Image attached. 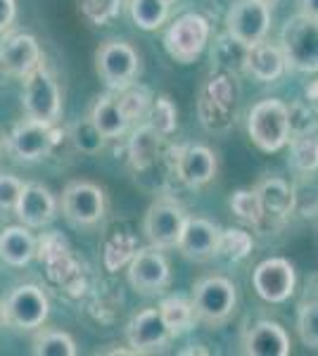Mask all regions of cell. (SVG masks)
<instances>
[{
  "mask_svg": "<svg viewBox=\"0 0 318 356\" xmlns=\"http://www.w3.org/2000/svg\"><path fill=\"white\" fill-rule=\"evenodd\" d=\"M238 114V83L235 74L214 72L198 93V117L209 134H223L235 124Z\"/></svg>",
  "mask_w": 318,
  "mask_h": 356,
  "instance_id": "6da1fadb",
  "label": "cell"
},
{
  "mask_svg": "<svg viewBox=\"0 0 318 356\" xmlns=\"http://www.w3.org/2000/svg\"><path fill=\"white\" fill-rule=\"evenodd\" d=\"M22 110L26 119L40 124H57L62 117V90L45 62L22 79Z\"/></svg>",
  "mask_w": 318,
  "mask_h": 356,
  "instance_id": "7a4b0ae2",
  "label": "cell"
},
{
  "mask_svg": "<svg viewBox=\"0 0 318 356\" xmlns=\"http://www.w3.org/2000/svg\"><path fill=\"white\" fill-rule=\"evenodd\" d=\"M280 53L285 67L302 74L318 72V19L304 13L290 17L280 31Z\"/></svg>",
  "mask_w": 318,
  "mask_h": 356,
  "instance_id": "3957f363",
  "label": "cell"
},
{
  "mask_svg": "<svg viewBox=\"0 0 318 356\" xmlns=\"http://www.w3.org/2000/svg\"><path fill=\"white\" fill-rule=\"evenodd\" d=\"M247 134L262 152H280L290 140L287 105L278 97H266L247 114Z\"/></svg>",
  "mask_w": 318,
  "mask_h": 356,
  "instance_id": "277c9868",
  "label": "cell"
},
{
  "mask_svg": "<svg viewBox=\"0 0 318 356\" xmlns=\"http://www.w3.org/2000/svg\"><path fill=\"white\" fill-rule=\"evenodd\" d=\"M190 302H193L195 318L216 328L235 314L238 288L233 280L223 278V275H207L195 283Z\"/></svg>",
  "mask_w": 318,
  "mask_h": 356,
  "instance_id": "5b68a950",
  "label": "cell"
},
{
  "mask_svg": "<svg viewBox=\"0 0 318 356\" xmlns=\"http://www.w3.org/2000/svg\"><path fill=\"white\" fill-rule=\"evenodd\" d=\"M95 72L107 90L119 93L136 83L141 74V55L129 41L109 38L95 50Z\"/></svg>",
  "mask_w": 318,
  "mask_h": 356,
  "instance_id": "8992f818",
  "label": "cell"
},
{
  "mask_svg": "<svg viewBox=\"0 0 318 356\" xmlns=\"http://www.w3.org/2000/svg\"><path fill=\"white\" fill-rule=\"evenodd\" d=\"M62 131L57 124H40L33 119H22L13 126V131L5 138V150L19 164H33L50 157L57 147Z\"/></svg>",
  "mask_w": 318,
  "mask_h": 356,
  "instance_id": "52a82bcc",
  "label": "cell"
},
{
  "mask_svg": "<svg viewBox=\"0 0 318 356\" xmlns=\"http://www.w3.org/2000/svg\"><path fill=\"white\" fill-rule=\"evenodd\" d=\"M0 309H3V325L15 330H38L48 321L50 300L40 285L22 283L8 292Z\"/></svg>",
  "mask_w": 318,
  "mask_h": 356,
  "instance_id": "ba28073f",
  "label": "cell"
},
{
  "mask_svg": "<svg viewBox=\"0 0 318 356\" xmlns=\"http://www.w3.org/2000/svg\"><path fill=\"white\" fill-rule=\"evenodd\" d=\"M60 207L74 228H93L107 214V195L93 181H69L62 191Z\"/></svg>",
  "mask_w": 318,
  "mask_h": 356,
  "instance_id": "9c48e42d",
  "label": "cell"
},
{
  "mask_svg": "<svg viewBox=\"0 0 318 356\" xmlns=\"http://www.w3.org/2000/svg\"><path fill=\"white\" fill-rule=\"evenodd\" d=\"M209 36V19L198 13H188L176 17L169 24L164 33V48L171 60L181 62V65H190V62H195L205 53Z\"/></svg>",
  "mask_w": 318,
  "mask_h": 356,
  "instance_id": "30bf717a",
  "label": "cell"
},
{
  "mask_svg": "<svg viewBox=\"0 0 318 356\" xmlns=\"http://www.w3.org/2000/svg\"><path fill=\"white\" fill-rule=\"evenodd\" d=\"M126 275H129V285L138 295L143 297H157L161 295L171 283V266L169 259L164 257V250L148 245L138 247L131 261L126 264Z\"/></svg>",
  "mask_w": 318,
  "mask_h": 356,
  "instance_id": "8fae6325",
  "label": "cell"
},
{
  "mask_svg": "<svg viewBox=\"0 0 318 356\" xmlns=\"http://www.w3.org/2000/svg\"><path fill=\"white\" fill-rule=\"evenodd\" d=\"M188 221V211L173 197H159L148 207L143 219V233L157 250H173Z\"/></svg>",
  "mask_w": 318,
  "mask_h": 356,
  "instance_id": "7c38bea8",
  "label": "cell"
},
{
  "mask_svg": "<svg viewBox=\"0 0 318 356\" xmlns=\"http://www.w3.org/2000/svg\"><path fill=\"white\" fill-rule=\"evenodd\" d=\"M271 29V5L262 0H235L225 15V33L235 41L252 45L266 38Z\"/></svg>",
  "mask_w": 318,
  "mask_h": 356,
  "instance_id": "4fadbf2b",
  "label": "cell"
},
{
  "mask_svg": "<svg viewBox=\"0 0 318 356\" xmlns=\"http://www.w3.org/2000/svg\"><path fill=\"white\" fill-rule=\"evenodd\" d=\"M294 285H297V271H294L292 261L283 259V257H271L257 264L252 271V288L269 304H283L294 295Z\"/></svg>",
  "mask_w": 318,
  "mask_h": 356,
  "instance_id": "5bb4252c",
  "label": "cell"
},
{
  "mask_svg": "<svg viewBox=\"0 0 318 356\" xmlns=\"http://www.w3.org/2000/svg\"><path fill=\"white\" fill-rule=\"evenodd\" d=\"M40 62H43V53H40L38 38L33 33L19 31V29L3 31V38H0V67L5 72L24 79Z\"/></svg>",
  "mask_w": 318,
  "mask_h": 356,
  "instance_id": "9a60e30c",
  "label": "cell"
},
{
  "mask_svg": "<svg viewBox=\"0 0 318 356\" xmlns=\"http://www.w3.org/2000/svg\"><path fill=\"white\" fill-rule=\"evenodd\" d=\"M173 340L159 309H143L126 325V342L133 354L161 352Z\"/></svg>",
  "mask_w": 318,
  "mask_h": 356,
  "instance_id": "2e32d148",
  "label": "cell"
},
{
  "mask_svg": "<svg viewBox=\"0 0 318 356\" xmlns=\"http://www.w3.org/2000/svg\"><path fill=\"white\" fill-rule=\"evenodd\" d=\"M218 238H221V228L214 221L205 216H188L176 250L190 261L205 264L218 254Z\"/></svg>",
  "mask_w": 318,
  "mask_h": 356,
  "instance_id": "e0dca14e",
  "label": "cell"
},
{
  "mask_svg": "<svg viewBox=\"0 0 318 356\" xmlns=\"http://www.w3.org/2000/svg\"><path fill=\"white\" fill-rule=\"evenodd\" d=\"M57 197L43 183H24L15 207V216L29 228H43L55 221L57 216Z\"/></svg>",
  "mask_w": 318,
  "mask_h": 356,
  "instance_id": "ac0fdd59",
  "label": "cell"
},
{
  "mask_svg": "<svg viewBox=\"0 0 318 356\" xmlns=\"http://www.w3.org/2000/svg\"><path fill=\"white\" fill-rule=\"evenodd\" d=\"M176 176L183 186L188 188H202L209 181H214L218 171L216 154L207 145H186L176 150Z\"/></svg>",
  "mask_w": 318,
  "mask_h": 356,
  "instance_id": "d6986e66",
  "label": "cell"
},
{
  "mask_svg": "<svg viewBox=\"0 0 318 356\" xmlns=\"http://www.w3.org/2000/svg\"><path fill=\"white\" fill-rule=\"evenodd\" d=\"M292 352L290 335L276 321H257L245 335V354L250 356H287Z\"/></svg>",
  "mask_w": 318,
  "mask_h": 356,
  "instance_id": "ffe728a7",
  "label": "cell"
},
{
  "mask_svg": "<svg viewBox=\"0 0 318 356\" xmlns=\"http://www.w3.org/2000/svg\"><path fill=\"white\" fill-rule=\"evenodd\" d=\"M285 57L280 53V45L273 43H252L247 45V57H245V72L252 74L257 81L262 83H273L285 74Z\"/></svg>",
  "mask_w": 318,
  "mask_h": 356,
  "instance_id": "44dd1931",
  "label": "cell"
},
{
  "mask_svg": "<svg viewBox=\"0 0 318 356\" xmlns=\"http://www.w3.org/2000/svg\"><path fill=\"white\" fill-rule=\"evenodd\" d=\"M254 193L259 195V202L264 207V219L266 216L285 219L287 214H292L294 204H297L294 188L280 176H269V178H264V181H259Z\"/></svg>",
  "mask_w": 318,
  "mask_h": 356,
  "instance_id": "7402d4cb",
  "label": "cell"
},
{
  "mask_svg": "<svg viewBox=\"0 0 318 356\" xmlns=\"http://www.w3.org/2000/svg\"><path fill=\"white\" fill-rule=\"evenodd\" d=\"M36 257V238L31 235V228L8 226L0 231V259L13 268H24Z\"/></svg>",
  "mask_w": 318,
  "mask_h": 356,
  "instance_id": "603a6c76",
  "label": "cell"
},
{
  "mask_svg": "<svg viewBox=\"0 0 318 356\" xmlns=\"http://www.w3.org/2000/svg\"><path fill=\"white\" fill-rule=\"evenodd\" d=\"M88 119L95 124V129L100 131V134L105 136L107 140L121 138V136L126 134V131L131 129L129 119H126L124 112H121L119 97H117V93H114V90H109V93L97 97L95 105L90 107Z\"/></svg>",
  "mask_w": 318,
  "mask_h": 356,
  "instance_id": "cb8c5ba5",
  "label": "cell"
},
{
  "mask_svg": "<svg viewBox=\"0 0 318 356\" xmlns=\"http://www.w3.org/2000/svg\"><path fill=\"white\" fill-rule=\"evenodd\" d=\"M159 143L161 136L152 129L150 124H138L131 134L129 140V162L136 171H145L148 166L154 164L159 154Z\"/></svg>",
  "mask_w": 318,
  "mask_h": 356,
  "instance_id": "d4e9b609",
  "label": "cell"
},
{
  "mask_svg": "<svg viewBox=\"0 0 318 356\" xmlns=\"http://www.w3.org/2000/svg\"><path fill=\"white\" fill-rule=\"evenodd\" d=\"M157 309H159L161 318H164L166 328L171 332V337H178V335H183V332H188L195 325V321H198L193 312V302L181 295L164 297Z\"/></svg>",
  "mask_w": 318,
  "mask_h": 356,
  "instance_id": "484cf974",
  "label": "cell"
},
{
  "mask_svg": "<svg viewBox=\"0 0 318 356\" xmlns=\"http://www.w3.org/2000/svg\"><path fill=\"white\" fill-rule=\"evenodd\" d=\"M131 22L143 31H157L169 19L171 0H129Z\"/></svg>",
  "mask_w": 318,
  "mask_h": 356,
  "instance_id": "4316f807",
  "label": "cell"
},
{
  "mask_svg": "<svg viewBox=\"0 0 318 356\" xmlns=\"http://www.w3.org/2000/svg\"><path fill=\"white\" fill-rule=\"evenodd\" d=\"M245 57H247V45L235 41L230 33L216 38V43H214L212 62L218 72H230V74L240 72V69H245Z\"/></svg>",
  "mask_w": 318,
  "mask_h": 356,
  "instance_id": "83f0119b",
  "label": "cell"
},
{
  "mask_svg": "<svg viewBox=\"0 0 318 356\" xmlns=\"http://www.w3.org/2000/svg\"><path fill=\"white\" fill-rule=\"evenodd\" d=\"M33 354L36 356H77V342L65 330H36L33 337Z\"/></svg>",
  "mask_w": 318,
  "mask_h": 356,
  "instance_id": "f1b7e54d",
  "label": "cell"
},
{
  "mask_svg": "<svg viewBox=\"0 0 318 356\" xmlns=\"http://www.w3.org/2000/svg\"><path fill=\"white\" fill-rule=\"evenodd\" d=\"M143 122L152 126L161 138H169L178 126V110H176V105H173L171 97L169 95L152 97V105H150V110Z\"/></svg>",
  "mask_w": 318,
  "mask_h": 356,
  "instance_id": "f546056e",
  "label": "cell"
},
{
  "mask_svg": "<svg viewBox=\"0 0 318 356\" xmlns=\"http://www.w3.org/2000/svg\"><path fill=\"white\" fill-rule=\"evenodd\" d=\"M119 97V107L124 112V117L129 119V124H136V122H143L145 114L152 105V93L145 88V86H129V88L119 90L117 93Z\"/></svg>",
  "mask_w": 318,
  "mask_h": 356,
  "instance_id": "4dcf8cb0",
  "label": "cell"
},
{
  "mask_svg": "<svg viewBox=\"0 0 318 356\" xmlns=\"http://www.w3.org/2000/svg\"><path fill=\"white\" fill-rule=\"evenodd\" d=\"M254 240L252 235L242 228H221V238H218V254L228 261H242L252 254Z\"/></svg>",
  "mask_w": 318,
  "mask_h": 356,
  "instance_id": "1f68e13d",
  "label": "cell"
},
{
  "mask_svg": "<svg viewBox=\"0 0 318 356\" xmlns=\"http://www.w3.org/2000/svg\"><path fill=\"white\" fill-rule=\"evenodd\" d=\"M290 145V164L302 174L318 171V138L316 136H299L287 140Z\"/></svg>",
  "mask_w": 318,
  "mask_h": 356,
  "instance_id": "d6a6232c",
  "label": "cell"
},
{
  "mask_svg": "<svg viewBox=\"0 0 318 356\" xmlns=\"http://www.w3.org/2000/svg\"><path fill=\"white\" fill-rule=\"evenodd\" d=\"M230 209L238 216L242 223H250V226H262L264 223V207L259 202V195L247 188H240L230 195Z\"/></svg>",
  "mask_w": 318,
  "mask_h": 356,
  "instance_id": "836d02e7",
  "label": "cell"
},
{
  "mask_svg": "<svg viewBox=\"0 0 318 356\" xmlns=\"http://www.w3.org/2000/svg\"><path fill=\"white\" fill-rule=\"evenodd\" d=\"M69 140L74 143V147H77L79 152L97 154L105 147L107 138L95 129V124L90 122L88 117H86V119H81V122L69 126Z\"/></svg>",
  "mask_w": 318,
  "mask_h": 356,
  "instance_id": "e575fe53",
  "label": "cell"
},
{
  "mask_svg": "<svg viewBox=\"0 0 318 356\" xmlns=\"http://www.w3.org/2000/svg\"><path fill=\"white\" fill-rule=\"evenodd\" d=\"M84 19L95 26H107L121 15L124 0H77Z\"/></svg>",
  "mask_w": 318,
  "mask_h": 356,
  "instance_id": "d590c367",
  "label": "cell"
},
{
  "mask_svg": "<svg viewBox=\"0 0 318 356\" xmlns=\"http://www.w3.org/2000/svg\"><path fill=\"white\" fill-rule=\"evenodd\" d=\"M287 124H290V138L316 136L318 112L311 110L306 102H294V105L287 107Z\"/></svg>",
  "mask_w": 318,
  "mask_h": 356,
  "instance_id": "8d00e7d4",
  "label": "cell"
},
{
  "mask_svg": "<svg viewBox=\"0 0 318 356\" xmlns=\"http://www.w3.org/2000/svg\"><path fill=\"white\" fill-rule=\"evenodd\" d=\"M138 250V240L133 235H114L112 240L105 247V264L109 271H117L119 266H126L131 261V257L136 254Z\"/></svg>",
  "mask_w": 318,
  "mask_h": 356,
  "instance_id": "74e56055",
  "label": "cell"
},
{
  "mask_svg": "<svg viewBox=\"0 0 318 356\" xmlns=\"http://www.w3.org/2000/svg\"><path fill=\"white\" fill-rule=\"evenodd\" d=\"M297 332L306 347L318 349V300H306L299 304Z\"/></svg>",
  "mask_w": 318,
  "mask_h": 356,
  "instance_id": "f35d334b",
  "label": "cell"
},
{
  "mask_svg": "<svg viewBox=\"0 0 318 356\" xmlns=\"http://www.w3.org/2000/svg\"><path fill=\"white\" fill-rule=\"evenodd\" d=\"M22 186H24V181H19V178L13 174L0 171V214H15Z\"/></svg>",
  "mask_w": 318,
  "mask_h": 356,
  "instance_id": "ab89813d",
  "label": "cell"
},
{
  "mask_svg": "<svg viewBox=\"0 0 318 356\" xmlns=\"http://www.w3.org/2000/svg\"><path fill=\"white\" fill-rule=\"evenodd\" d=\"M17 17V0H0V33L13 29Z\"/></svg>",
  "mask_w": 318,
  "mask_h": 356,
  "instance_id": "60d3db41",
  "label": "cell"
},
{
  "mask_svg": "<svg viewBox=\"0 0 318 356\" xmlns=\"http://www.w3.org/2000/svg\"><path fill=\"white\" fill-rule=\"evenodd\" d=\"M304 102L311 107L314 112H318V79L316 81H311L309 86H306V90H304Z\"/></svg>",
  "mask_w": 318,
  "mask_h": 356,
  "instance_id": "b9f144b4",
  "label": "cell"
},
{
  "mask_svg": "<svg viewBox=\"0 0 318 356\" xmlns=\"http://www.w3.org/2000/svg\"><path fill=\"white\" fill-rule=\"evenodd\" d=\"M302 3V13L318 19V0H299Z\"/></svg>",
  "mask_w": 318,
  "mask_h": 356,
  "instance_id": "7bdbcfd3",
  "label": "cell"
},
{
  "mask_svg": "<svg viewBox=\"0 0 318 356\" xmlns=\"http://www.w3.org/2000/svg\"><path fill=\"white\" fill-rule=\"evenodd\" d=\"M193 347H195V349H183L181 354H209V352H207V349H200L202 344H193Z\"/></svg>",
  "mask_w": 318,
  "mask_h": 356,
  "instance_id": "ee69618b",
  "label": "cell"
},
{
  "mask_svg": "<svg viewBox=\"0 0 318 356\" xmlns=\"http://www.w3.org/2000/svg\"><path fill=\"white\" fill-rule=\"evenodd\" d=\"M262 3H266V5H276V3H280V0H262Z\"/></svg>",
  "mask_w": 318,
  "mask_h": 356,
  "instance_id": "f6af8a7d",
  "label": "cell"
},
{
  "mask_svg": "<svg viewBox=\"0 0 318 356\" xmlns=\"http://www.w3.org/2000/svg\"><path fill=\"white\" fill-rule=\"evenodd\" d=\"M0 328H3V309H0Z\"/></svg>",
  "mask_w": 318,
  "mask_h": 356,
  "instance_id": "bcb514c9",
  "label": "cell"
},
{
  "mask_svg": "<svg viewBox=\"0 0 318 356\" xmlns=\"http://www.w3.org/2000/svg\"><path fill=\"white\" fill-rule=\"evenodd\" d=\"M0 150H3V143H0Z\"/></svg>",
  "mask_w": 318,
  "mask_h": 356,
  "instance_id": "7dc6e473",
  "label": "cell"
}]
</instances>
